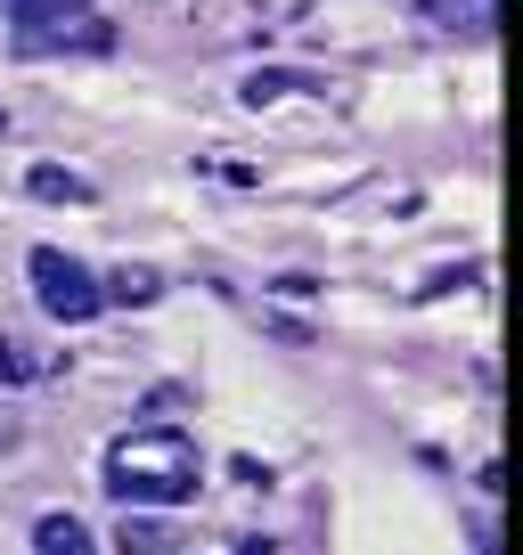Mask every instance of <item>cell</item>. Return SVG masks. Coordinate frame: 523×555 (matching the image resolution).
<instances>
[{
  "instance_id": "7",
  "label": "cell",
  "mask_w": 523,
  "mask_h": 555,
  "mask_svg": "<svg viewBox=\"0 0 523 555\" xmlns=\"http://www.w3.org/2000/svg\"><path fill=\"white\" fill-rule=\"evenodd\" d=\"M25 189H34V196H50V205H58V196H66V205H82V196H90V180L50 172V164H41V172H25Z\"/></svg>"
},
{
  "instance_id": "1",
  "label": "cell",
  "mask_w": 523,
  "mask_h": 555,
  "mask_svg": "<svg viewBox=\"0 0 523 555\" xmlns=\"http://www.w3.org/2000/svg\"><path fill=\"white\" fill-rule=\"evenodd\" d=\"M205 482V457L189 434L173 425H140V434L106 441V490L123 499V515H148V506H189Z\"/></svg>"
},
{
  "instance_id": "3",
  "label": "cell",
  "mask_w": 523,
  "mask_h": 555,
  "mask_svg": "<svg viewBox=\"0 0 523 555\" xmlns=\"http://www.w3.org/2000/svg\"><path fill=\"white\" fill-rule=\"evenodd\" d=\"M34 295H41V311L50 319H66V327H82V319H99L106 311V295H99V278L82 270L74 254H58V245H34Z\"/></svg>"
},
{
  "instance_id": "8",
  "label": "cell",
  "mask_w": 523,
  "mask_h": 555,
  "mask_svg": "<svg viewBox=\"0 0 523 555\" xmlns=\"http://www.w3.org/2000/svg\"><path fill=\"white\" fill-rule=\"evenodd\" d=\"M0 376H17V384H34V376H50V360H41L34 344H0Z\"/></svg>"
},
{
  "instance_id": "10",
  "label": "cell",
  "mask_w": 523,
  "mask_h": 555,
  "mask_svg": "<svg viewBox=\"0 0 523 555\" xmlns=\"http://www.w3.org/2000/svg\"><path fill=\"white\" fill-rule=\"evenodd\" d=\"M0 450H9V425H0Z\"/></svg>"
},
{
  "instance_id": "2",
  "label": "cell",
  "mask_w": 523,
  "mask_h": 555,
  "mask_svg": "<svg viewBox=\"0 0 523 555\" xmlns=\"http://www.w3.org/2000/svg\"><path fill=\"white\" fill-rule=\"evenodd\" d=\"M9 41H17L25 57H58V50L106 57L115 50V25H106L90 0H9Z\"/></svg>"
},
{
  "instance_id": "4",
  "label": "cell",
  "mask_w": 523,
  "mask_h": 555,
  "mask_svg": "<svg viewBox=\"0 0 523 555\" xmlns=\"http://www.w3.org/2000/svg\"><path fill=\"white\" fill-rule=\"evenodd\" d=\"M34 547L41 555H99V539H90L82 515H41L34 522Z\"/></svg>"
},
{
  "instance_id": "11",
  "label": "cell",
  "mask_w": 523,
  "mask_h": 555,
  "mask_svg": "<svg viewBox=\"0 0 523 555\" xmlns=\"http://www.w3.org/2000/svg\"><path fill=\"white\" fill-rule=\"evenodd\" d=\"M0 131H9V115H0Z\"/></svg>"
},
{
  "instance_id": "5",
  "label": "cell",
  "mask_w": 523,
  "mask_h": 555,
  "mask_svg": "<svg viewBox=\"0 0 523 555\" xmlns=\"http://www.w3.org/2000/svg\"><path fill=\"white\" fill-rule=\"evenodd\" d=\"M99 295H106V302H156V295H164V278L148 270V261H123L115 278H99Z\"/></svg>"
},
{
  "instance_id": "6",
  "label": "cell",
  "mask_w": 523,
  "mask_h": 555,
  "mask_svg": "<svg viewBox=\"0 0 523 555\" xmlns=\"http://www.w3.org/2000/svg\"><path fill=\"white\" fill-rule=\"evenodd\" d=\"M115 547H123V555H173V547H180V539H173V531H164V522H156V515H123V531H115Z\"/></svg>"
},
{
  "instance_id": "9",
  "label": "cell",
  "mask_w": 523,
  "mask_h": 555,
  "mask_svg": "<svg viewBox=\"0 0 523 555\" xmlns=\"http://www.w3.org/2000/svg\"><path fill=\"white\" fill-rule=\"evenodd\" d=\"M458 9H467L474 25H490V0H434V17H458Z\"/></svg>"
}]
</instances>
